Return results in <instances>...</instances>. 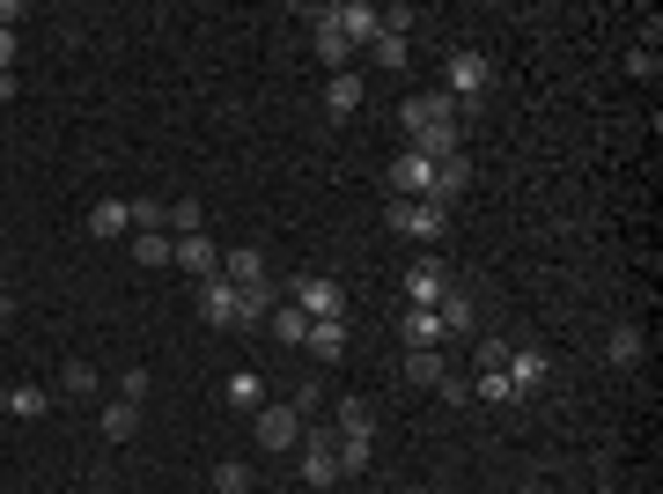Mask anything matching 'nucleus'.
Masks as SVG:
<instances>
[{
    "label": "nucleus",
    "instance_id": "nucleus-24",
    "mask_svg": "<svg viewBox=\"0 0 663 494\" xmlns=\"http://www.w3.org/2000/svg\"><path fill=\"white\" fill-rule=\"evenodd\" d=\"M398 332H406V347H442V318H435V310H406Z\"/></svg>",
    "mask_w": 663,
    "mask_h": 494
},
{
    "label": "nucleus",
    "instance_id": "nucleus-7",
    "mask_svg": "<svg viewBox=\"0 0 663 494\" xmlns=\"http://www.w3.org/2000/svg\"><path fill=\"white\" fill-rule=\"evenodd\" d=\"M302 428H310V420L295 414L288 398H280V406H258V450H295L302 443Z\"/></svg>",
    "mask_w": 663,
    "mask_h": 494
},
{
    "label": "nucleus",
    "instance_id": "nucleus-17",
    "mask_svg": "<svg viewBox=\"0 0 663 494\" xmlns=\"http://www.w3.org/2000/svg\"><path fill=\"white\" fill-rule=\"evenodd\" d=\"M324 111H332V119H354V111H362V75H354V67L324 81Z\"/></svg>",
    "mask_w": 663,
    "mask_h": 494
},
{
    "label": "nucleus",
    "instance_id": "nucleus-18",
    "mask_svg": "<svg viewBox=\"0 0 663 494\" xmlns=\"http://www.w3.org/2000/svg\"><path fill=\"white\" fill-rule=\"evenodd\" d=\"M133 229V199H97L89 207V237H125Z\"/></svg>",
    "mask_w": 663,
    "mask_h": 494
},
{
    "label": "nucleus",
    "instance_id": "nucleus-26",
    "mask_svg": "<svg viewBox=\"0 0 663 494\" xmlns=\"http://www.w3.org/2000/svg\"><path fill=\"white\" fill-rule=\"evenodd\" d=\"M406 376H413V384H442V347H406Z\"/></svg>",
    "mask_w": 663,
    "mask_h": 494
},
{
    "label": "nucleus",
    "instance_id": "nucleus-8",
    "mask_svg": "<svg viewBox=\"0 0 663 494\" xmlns=\"http://www.w3.org/2000/svg\"><path fill=\"white\" fill-rule=\"evenodd\" d=\"M324 23L340 30L346 45H368V37L384 30V8H368V0H340V8H324Z\"/></svg>",
    "mask_w": 663,
    "mask_h": 494
},
{
    "label": "nucleus",
    "instance_id": "nucleus-41",
    "mask_svg": "<svg viewBox=\"0 0 663 494\" xmlns=\"http://www.w3.org/2000/svg\"><path fill=\"white\" fill-rule=\"evenodd\" d=\"M15 89H23V81H15V75H0V103H15Z\"/></svg>",
    "mask_w": 663,
    "mask_h": 494
},
{
    "label": "nucleus",
    "instance_id": "nucleus-19",
    "mask_svg": "<svg viewBox=\"0 0 663 494\" xmlns=\"http://www.w3.org/2000/svg\"><path fill=\"white\" fill-rule=\"evenodd\" d=\"M45 406H52L45 384H15V392H0V414H15V420H37Z\"/></svg>",
    "mask_w": 663,
    "mask_h": 494
},
{
    "label": "nucleus",
    "instance_id": "nucleus-1",
    "mask_svg": "<svg viewBox=\"0 0 663 494\" xmlns=\"http://www.w3.org/2000/svg\"><path fill=\"white\" fill-rule=\"evenodd\" d=\"M384 222H391L406 244H442V237H450V207H435V199H391Z\"/></svg>",
    "mask_w": 663,
    "mask_h": 494
},
{
    "label": "nucleus",
    "instance_id": "nucleus-16",
    "mask_svg": "<svg viewBox=\"0 0 663 494\" xmlns=\"http://www.w3.org/2000/svg\"><path fill=\"white\" fill-rule=\"evenodd\" d=\"M310 354H318V362H340L346 354V318H310Z\"/></svg>",
    "mask_w": 663,
    "mask_h": 494
},
{
    "label": "nucleus",
    "instance_id": "nucleus-35",
    "mask_svg": "<svg viewBox=\"0 0 663 494\" xmlns=\"http://www.w3.org/2000/svg\"><path fill=\"white\" fill-rule=\"evenodd\" d=\"M340 436H368V406L362 398H346L340 406Z\"/></svg>",
    "mask_w": 663,
    "mask_h": 494
},
{
    "label": "nucleus",
    "instance_id": "nucleus-9",
    "mask_svg": "<svg viewBox=\"0 0 663 494\" xmlns=\"http://www.w3.org/2000/svg\"><path fill=\"white\" fill-rule=\"evenodd\" d=\"M450 288H457V281H450V273H442L435 259H420V266L406 273V310H435V303L450 296Z\"/></svg>",
    "mask_w": 663,
    "mask_h": 494
},
{
    "label": "nucleus",
    "instance_id": "nucleus-20",
    "mask_svg": "<svg viewBox=\"0 0 663 494\" xmlns=\"http://www.w3.org/2000/svg\"><path fill=\"white\" fill-rule=\"evenodd\" d=\"M266 332H273V340H280V347H302V340H310V318H302V310H295V303L280 296V310H273V318H266Z\"/></svg>",
    "mask_w": 663,
    "mask_h": 494
},
{
    "label": "nucleus",
    "instance_id": "nucleus-37",
    "mask_svg": "<svg viewBox=\"0 0 663 494\" xmlns=\"http://www.w3.org/2000/svg\"><path fill=\"white\" fill-rule=\"evenodd\" d=\"M435 392H442V398H450V406H472V376H442Z\"/></svg>",
    "mask_w": 663,
    "mask_h": 494
},
{
    "label": "nucleus",
    "instance_id": "nucleus-30",
    "mask_svg": "<svg viewBox=\"0 0 663 494\" xmlns=\"http://www.w3.org/2000/svg\"><path fill=\"white\" fill-rule=\"evenodd\" d=\"M472 398H487V406H516V392H509V376H501V370L472 376Z\"/></svg>",
    "mask_w": 663,
    "mask_h": 494
},
{
    "label": "nucleus",
    "instance_id": "nucleus-23",
    "mask_svg": "<svg viewBox=\"0 0 663 494\" xmlns=\"http://www.w3.org/2000/svg\"><path fill=\"white\" fill-rule=\"evenodd\" d=\"M605 362H612V370H641V332H634V325H612V340H605Z\"/></svg>",
    "mask_w": 663,
    "mask_h": 494
},
{
    "label": "nucleus",
    "instance_id": "nucleus-42",
    "mask_svg": "<svg viewBox=\"0 0 663 494\" xmlns=\"http://www.w3.org/2000/svg\"><path fill=\"white\" fill-rule=\"evenodd\" d=\"M406 494H428V487H406Z\"/></svg>",
    "mask_w": 663,
    "mask_h": 494
},
{
    "label": "nucleus",
    "instance_id": "nucleus-3",
    "mask_svg": "<svg viewBox=\"0 0 663 494\" xmlns=\"http://www.w3.org/2000/svg\"><path fill=\"white\" fill-rule=\"evenodd\" d=\"M487 81H494V67H487V52H450V67H442V97L457 103H479L487 97Z\"/></svg>",
    "mask_w": 663,
    "mask_h": 494
},
{
    "label": "nucleus",
    "instance_id": "nucleus-29",
    "mask_svg": "<svg viewBox=\"0 0 663 494\" xmlns=\"http://www.w3.org/2000/svg\"><path fill=\"white\" fill-rule=\"evenodd\" d=\"M207 229V207L199 199H170V237H199Z\"/></svg>",
    "mask_w": 663,
    "mask_h": 494
},
{
    "label": "nucleus",
    "instance_id": "nucleus-21",
    "mask_svg": "<svg viewBox=\"0 0 663 494\" xmlns=\"http://www.w3.org/2000/svg\"><path fill=\"white\" fill-rule=\"evenodd\" d=\"M103 436H111V443H133V436H141V406H133V398H111V406H103Z\"/></svg>",
    "mask_w": 663,
    "mask_h": 494
},
{
    "label": "nucleus",
    "instance_id": "nucleus-32",
    "mask_svg": "<svg viewBox=\"0 0 663 494\" xmlns=\"http://www.w3.org/2000/svg\"><path fill=\"white\" fill-rule=\"evenodd\" d=\"M214 494H251V465H236V458L214 465Z\"/></svg>",
    "mask_w": 663,
    "mask_h": 494
},
{
    "label": "nucleus",
    "instance_id": "nucleus-34",
    "mask_svg": "<svg viewBox=\"0 0 663 494\" xmlns=\"http://www.w3.org/2000/svg\"><path fill=\"white\" fill-rule=\"evenodd\" d=\"M59 384H67L74 398H89V392H97V370H89V362H67V370H59Z\"/></svg>",
    "mask_w": 663,
    "mask_h": 494
},
{
    "label": "nucleus",
    "instance_id": "nucleus-27",
    "mask_svg": "<svg viewBox=\"0 0 663 494\" xmlns=\"http://www.w3.org/2000/svg\"><path fill=\"white\" fill-rule=\"evenodd\" d=\"M133 259L141 266H170V229H133Z\"/></svg>",
    "mask_w": 663,
    "mask_h": 494
},
{
    "label": "nucleus",
    "instance_id": "nucleus-2",
    "mask_svg": "<svg viewBox=\"0 0 663 494\" xmlns=\"http://www.w3.org/2000/svg\"><path fill=\"white\" fill-rule=\"evenodd\" d=\"M295 450H302V487L310 494H324L332 480H346L340 472V428H302V443Z\"/></svg>",
    "mask_w": 663,
    "mask_h": 494
},
{
    "label": "nucleus",
    "instance_id": "nucleus-40",
    "mask_svg": "<svg viewBox=\"0 0 663 494\" xmlns=\"http://www.w3.org/2000/svg\"><path fill=\"white\" fill-rule=\"evenodd\" d=\"M23 23V0H0V30H15Z\"/></svg>",
    "mask_w": 663,
    "mask_h": 494
},
{
    "label": "nucleus",
    "instance_id": "nucleus-12",
    "mask_svg": "<svg viewBox=\"0 0 663 494\" xmlns=\"http://www.w3.org/2000/svg\"><path fill=\"white\" fill-rule=\"evenodd\" d=\"M501 376H509V392H516V398H531V392L545 384V376H553V362H545L539 347H516V354H509V370H501Z\"/></svg>",
    "mask_w": 663,
    "mask_h": 494
},
{
    "label": "nucleus",
    "instance_id": "nucleus-5",
    "mask_svg": "<svg viewBox=\"0 0 663 494\" xmlns=\"http://www.w3.org/2000/svg\"><path fill=\"white\" fill-rule=\"evenodd\" d=\"M288 303L302 310V318H346V288L340 281H324V273H295Z\"/></svg>",
    "mask_w": 663,
    "mask_h": 494
},
{
    "label": "nucleus",
    "instance_id": "nucleus-14",
    "mask_svg": "<svg viewBox=\"0 0 663 494\" xmlns=\"http://www.w3.org/2000/svg\"><path fill=\"white\" fill-rule=\"evenodd\" d=\"M465 193H472V163H465V155L435 163V193H428V199H435V207H450V199H465Z\"/></svg>",
    "mask_w": 663,
    "mask_h": 494
},
{
    "label": "nucleus",
    "instance_id": "nucleus-15",
    "mask_svg": "<svg viewBox=\"0 0 663 494\" xmlns=\"http://www.w3.org/2000/svg\"><path fill=\"white\" fill-rule=\"evenodd\" d=\"M221 281H236V288H251V281H273L266 273V251H221Z\"/></svg>",
    "mask_w": 663,
    "mask_h": 494
},
{
    "label": "nucleus",
    "instance_id": "nucleus-43",
    "mask_svg": "<svg viewBox=\"0 0 663 494\" xmlns=\"http://www.w3.org/2000/svg\"><path fill=\"white\" fill-rule=\"evenodd\" d=\"M207 494H214V487H207Z\"/></svg>",
    "mask_w": 663,
    "mask_h": 494
},
{
    "label": "nucleus",
    "instance_id": "nucleus-31",
    "mask_svg": "<svg viewBox=\"0 0 663 494\" xmlns=\"http://www.w3.org/2000/svg\"><path fill=\"white\" fill-rule=\"evenodd\" d=\"M133 229H170V199H133Z\"/></svg>",
    "mask_w": 663,
    "mask_h": 494
},
{
    "label": "nucleus",
    "instance_id": "nucleus-22",
    "mask_svg": "<svg viewBox=\"0 0 663 494\" xmlns=\"http://www.w3.org/2000/svg\"><path fill=\"white\" fill-rule=\"evenodd\" d=\"M435 318H442V340H457V332H472V296H465V288H450V296L435 303Z\"/></svg>",
    "mask_w": 663,
    "mask_h": 494
},
{
    "label": "nucleus",
    "instance_id": "nucleus-4",
    "mask_svg": "<svg viewBox=\"0 0 663 494\" xmlns=\"http://www.w3.org/2000/svg\"><path fill=\"white\" fill-rule=\"evenodd\" d=\"M398 125H406L413 141H428V133H442V125H457V103L442 97V89H413V97L398 103Z\"/></svg>",
    "mask_w": 663,
    "mask_h": 494
},
{
    "label": "nucleus",
    "instance_id": "nucleus-6",
    "mask_svg": "<svg viewBox=\"0 0 663 494\" xmlns=\"http://www.w3.org/2000/svg\"><path fill=\"white\" fill-rule=\"evenodd\" d=\"M170 266L185 273V281H221V251L214 237L199 229V237H170Z\"/></svg>",
    "mask_w": 663,
    "mask_h": 494
},
{
    "label": "nucleus",
    "instance_id": "nucleus-36",
    "mask_svg": "<svg viewBox=\"0 0 663 494\" xmlns=\"http://www.w3.org/2000/svg\"><path fill=\"white\" fill-rule=\"evenodd\" d=\"M509 354H516L509 340H479V370H509Z\"/></svg>",
    "mask_w": 663,
    "mask_h": 494
},
{
    "label": "nucleus",
    "instance_id": "nucleus-39",
    "mask_svg": "<svg viewBox=\"0 0 663 494\" xmlns=\"http://www.w3.org/2000/svg\"><path fill=\"white\" fill-rule=\"evenodd\" d=\"M0 75H15V30H0Z\"/></svg>",
    "mask_w": 663,
    "mask_h": 494
},
{
    "label": "nucleus",
    "instance_id": "nucleus-28",
    "mask_svg": "<svg viewBox=\"0 0 663 494\" xmlns=\"http://www.w3.org/2000/svg\"><path fill=\"white\" fill-rule=\"evenodd\" d=\"M368 59H376V67H406V37H398V30H376V37H368Z\"/></svg>",
    "mask_w": 663,
    "mask_h": 494
},
{
    "label": "nucleus",
    "instance_id": "nucleus-25",
    "mask_svg": "<svg viewBox=\"0 0 663 494\" xmlns=\"http://www.w3.org/2000/svg\"><path fill=\"white\" fill-rule=\"evenodd\" d=\"M221 392H229V406H236V414H258V406H266V384H258L251 370H236L229 384H221Z\"/></svg>",
    "mask_w": 663,
    "mask_h": 494
},
{
    "label": "nucleus",
    "instance_id": "nucleus-38",
    "mask_svg": "<svg viewBox=\"0 0 663 494\" xmlns=\"http://www.w3.org/2000/svg\"><path fill=\"white\" fill-rule=\"evenodd\" d=\"M119 398H133V406H141V398H147V370H125L119 376Z\"/></svg>",
    "mask_w": 663,
    "mask_h": 494
},
{
    "label": "nucleus",
    "instance_id": "nucleus-13",
    "mask_svg": "<svg viewBox=\"0 0 663 494\" xmlns=\"http://www.w3.org/2000/svg\"><path fill=\"white\" fill-rule=\"evenodd\" d=\"M199 318L214 332H236V288L229 281H199Z\"/></svg>",
    "mask_w": 663,
    "mask_h": 494
},
{
    "label": "nucleus",
    "instance_id": "nucleus-10",
    "mask_svg": "<svg viewBox=\"0 0 663 494\" xmlns=\"http://www.w3.org/2000/svg\"><path fill=\"white\" fill-rule=\"evenodd\" d=\"M302 23H310V45H318V59L332 67V75H346V67H354V45H346L340 30L324 23V8H302Z\"/></svg>",
    "mask_w": 663,
    "mask_h": 494
},
{
    "label": "nucleus",
    "instance_id": "nucleus-11",
    "mask_svg": "<svg viewBox=\"0 0 663 494\" xmlns=\"http://www.w3.org/2000/svg\"><path fill=\"white\" fill-rule=\"evenodd\" d=\"M391 193H398V199H428V193H435V163L406 149V155L391 163Z\"/></svg>",
    "mask_w": 663,
    "mask_h": 494
},
{
    "label": "nucleus",
    "instance_id": "nucleus-33",
    "mask_svg": "<svg viewBox=\"0 0 663 494\" xmlns=\"http://www.w3.org/2000/svg\"><path fill=\"white\" fill-rule=\"evenodd\" d=\"M340 472H368V436H340Z\"/></svg>",
    "mask_w": 663,
    "mask_h": 494
}]
</instances>
